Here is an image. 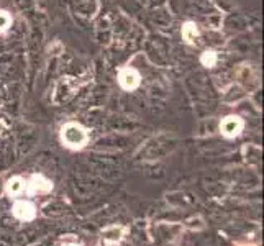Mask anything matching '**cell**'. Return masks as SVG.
<instances>
[{
	"label": "cell",
	"mask_w": 264,
	"mask_h": 246,
	"mask_svg": "<svg viewBox=\"0 0 264 246\" xmlns=\"http://www.w3.org/2000/svg\"><path fill=\"white\" fill-rule=\"evenodd\" d=\"M61 139L71 150H79L89 139L86 128L79 123H66L61 130Z\"/></svg>",
	"instance_id": "1"
},
{
	"label": "cell",
	"mask_w": 264,
	"mask_h": 246,
	"mask_svg": "<svg viewBox=\"0 0 264 246\" xmlns=\"http://www.w3.org/2000/svg\"><path fill=\"white\" fill-rule=\"evenodd\" d=\"M243 130V120L240 117H236V115H230V117H227L221 120L220 123V131H221V135L227 136V138H235V136H238L240 133Z\"/></svg>",
	"instance_id": "2"
},
{
	"label": "cell",
	"mask_w": 264,
	"mask_h": 246,
	"mask_svg": "<svg viewBox=\"0 0 264 246\" xmlns=\"http://www.w3.org/2000/svg\"><path fill=\"white\" fill-rule=\"evenodd\" d=\"M140 81L141 77L138 74L135 69L131 67H125L122 69L120 73H118V82H120V86L125 89V90H133L140 86Z\"/></svg>",
	"instance_id": "3"
},
{
	"label": "cell",
	"mask_w": 264,
	"mask_h": 246,
	"mask_svg": "<svg viewBox=\"0 0 264 246\" xmlns=\"http://www.w3.org/2000/svg\"><path fill=\"white\" fill-rule=\"evenodd\" d=\"M13 215L23 222H30L36 217V208H34L31 202L17 200L15 203H13Z\"/></svg>",
	"instance_id": "4"
},
{
	"label": "cell",
	"mask_w": 264,
	"mask_h": 246,
	"mask_svg": "<svg viewBox=\"0 0 264 246\" xmlns=\"http://www.w3.org/2000/svg\"><path fill=\"white\" fill-rule=\"evenodd\" d=\"M25 189L28 191V194H43V192H50L53 189V184L48 179H45L43 175L34 174L31 175V179L28 181V184H26Z\"/></svg>",
	"instance_id": "5"
},
{
	"label": "cell",
	"mask_w": 264,
	"mask_h": 246,
	"mask_svg": "<svg viewBox=\"0 0 264 246\" xmlns=\"http://www.w3.org/2000/svg\"><path fill=\"white\" fill-rule=\"evenodd\" d=\"M26 187V182L22 178H12L7 181L5 184V192L9 195H20Z\"/></svg>",
	"instance_id": "6"
},
{
	"label": "cell",
	"mask_w": 264,
	"mask_h": 246,
	"mask_svg": "<svg viewBox=\"0 0 264 246\" xmlns=\"http://www.w3.org/2000/svg\"><path fill=\"white\" fill-rule=\"evenodd\" d=\"M103 240L107 243H118L125 235L123 227H108L107 230H103Z\"/></svg>",
	"instance_id": "7"
},
{
	"label": "cell",
	"mask_w": 264,
	"mask_h": 246,
	"mask_svg": "<svg viewBox=\"0 0 264 246\" xmlns=\"http://www.w3.org/2000/svg\"><path fill=\"white\" fill-rule=\"evenodd\" d=\"M182 37L184 40L187 41V43H194V40H196L199 37V30H197V26L194 25V23H185L182 26Z\"/></svg>",
	"instance_id": "8"
},
{
	"label": "cell",
	"mask_w": 264,
	"mask_h": 246,
	"mask_svg": "<svg viewBox=\"0 0 264 246\" xmlns=\"http://www.w3.org/2000/svg\"><path fill=\"white\" fill-rule=\"evenodd\" d=\"M200 61H202L204 66L212 67V66H215V62H217V53L215 51H205L202 56H200Z\"/></svg>",
	"instance_id": "9"
},
{
	"label": "cell",
	"mask_w": 264,
	"mask_h": 246,
	"mask_svg": "<svg viewBox=\"0 0 264 246\" xmlns=\"http://www.w3.org/2000/svg\"><path fill=\"white\" fill-rule=\"evenodd\" d=\"M12 25V17L9 15V12L0 10V33L7 31Z\"/></svg>",
	"instance_id": "10"
},
{
	"label": "cell",
	"mask_w": 264,
	"mask_h": 246,
	"mask_svg": "<svg viewBox=\"0 0 264 246\" xmlns=\"http://www.w3.org/2000/svg\"><path fill=\"white\" fill-rule=\"evenodd\" d=\"M5 128H7V125H5V122H4V120H0V135H2V133L5 131Z\"/></svg>",
	"instance_id": "11"
},
{
	"label": "cell",
	"mask_w": 264,
	"mask_h": 246,
	"mask_svg": "<svg viewBox=\"0 0 264 246\" xmlns=\"http://www.w3.org/2000/svg\"><path fill=\"white\" fill-rule=\"evenodd\" d=\"M69 246H79V244H69Z\"/></svg>",
	"instance_id": "12"
}]
</instances>
